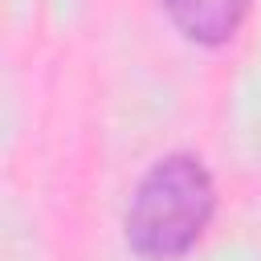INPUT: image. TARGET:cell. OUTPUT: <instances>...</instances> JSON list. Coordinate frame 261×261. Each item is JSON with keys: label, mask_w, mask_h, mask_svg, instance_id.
Masks as SVG:
<instances>
[{"label": "cell", "mask_w": 261, "mask_h": 261, "mask_svg": "<svg viewBox=\"0 0 261 261\" xmlns=\"http://www.w3.org/2000/svg\"><path fill=\"white\" fill-rule=\"evenodd\" d=\"M167 4V16L175 20V29L196 41V45H224L253 0H163Z\"/></svg>", "instance_id": "obj_2"}, {"label": "cell", "mask_w": 261, "mask_h": 261, "mask_svg": "<svg viewBox=\"0 0 261 261\" xmlns=\"http://www.w3.org/2000/svg\"><path fill=\"white\" fill-rule=\"evenodd\" d=\"M212 212L216 184L208 167L196 155L175 151L151 163V171L139 179L126 208V241L139 257L171 261L204 237Z\"/></svg>", "instance_id": "obj_1"}]
</instances>
